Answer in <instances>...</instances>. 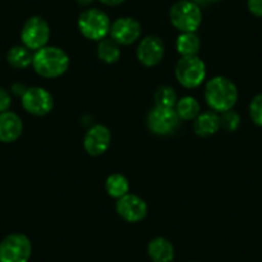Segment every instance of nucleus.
Returning a JSON list of instances; mask_svg holds the SVG:
<instances>
[{
    "mask_svg": "<svg viewBox=\"0 0 262 262\" xmlns=\"http://www.w3.org/2000/svg\"><path fill=\"white\" fill-rule=\"evenodd\" d=\"M205 99L208 107L216 113L233 110L238 102V89L230 79L216 76L205 85Z\"/></svg>",
    "mask_w": 262,
    "mask_h": 262,
    "instance_id": "f257e3e1",
    "label": "nucleus"
},
{
    "mask_svg": "<svg viewBox=\"0 0 262 262\" xmlns=\"http://www.w3.org/2000/svg\"><path fill=\"white\" fill-rule=\"evenodd\" d=\"M32 67L35 72L45 79H57L66 74L70 67V57L58 47H47L34 52Z\"/></svg>",
    "mask_w": 262,
    "mask_h": 262,
    "instance_id": "f03ea898",
    "label": "nucleus"
},
{
    "mask_svg": "<svg viewBox=\"0 0 262 262\" xmlns=\"http://www.w3.org/2000/svg\"><path fill=\"white\" fill-rule=\"evenodd\" d=\"M111 19L105 12L98 8H89L82 12L77 19V26L82 36L93 41H100L110 35Z\"/></svg>",
    "mask_w": 262,
    "mask_h": 262,
    "instance_id": "7ed1b4c3",
    "label": "nucleus"
},
{
    "mask_svg": "<svg viewBox=\"0 0 262 262\" xmlns=\"http://www.w3.org/2000/svg\"><path fill=\"white\" fill-rule=\"evenodd\" d=\"M170 21L180 32H195L202 24V11L194 2L179 0L171 7Z\"/></svg>",
    "mask_w": 262,
    "mask_h": 262,
    "instance_id": "20e7f679",
    "label": "nucleus"
},
{
    "mask_svg": "<svg viewBox=\"0 0 262 262\" xmlns=\"http://www.w3.org/2000/svg\"><path fill=\"white\" fill-rule=\"evenodd\" d=\"M206 64L200 57H181L175 67L176 80L181 86L194 89L203 84L206 80Z\"/></svg>",
    "mask_w": 262,
    "mask_h": 262,
    "instance_id": "39448f33",
    "label": "nucleus"
},
{
    "mask_svg": "<svg viewBox=\"0 0 262 262\" xmlns=\"http://www.w3.org/2000/svg\"><path fill=\"white\" fill-rule=\"evenodd\" d=\"M31 253V241L25 234H9L0 242V262H29Z\"/></svg>",
    "mask_w": 262,
    "mask_h": 262,
    "instance_id": "423d86ee",
    "label": "nucleus"
},
{
    "mask_svg": "<svg viewBox=\"0 0 262 262\" xmlns=\"http://www.w3.org/2000/svg\"><path fill=\"white\" fill-rule=\"evenodd\" d=\"M50 39L49 24L42 17H30L21 30L22 45L32 52L47 47Z\"/></svg>",
    "mask_w": 262,
    "mask_h": 262,
    "instance_id": "0eeeda50",
    "label": "nucleus"
},
{
    "mask_svg": "<svg viewBox=\"0 0 262 262\" xmlns=\"http://www.w3.org/2000/svg\"><path fill=\"white\" fill-rule=\"evenodd\" d=\"M180 117L176 113L175 108L155 107L149 111L147 116V126L153 134L165 135L172 134L179 127Z\"/></svg>",
    "mask_w": 262,
    "mask_h": 262,
    "instance_id": "6e6552de",
    "label": "nucleus"
},
{
    "mask_svg": "<svg viewBox=\"0 0 262 262\" xmlns=\"http://www.w3.org/2000/svg\"><path fill=\"white\" fill-rule=\"evenodd\" d=\"M22 107L26 112L34 116H45L53 110L54 99L53 95L45 88L32 86L27 88L21 97Z\"/></svg>",
    "mask_w": 262,
    "mask_h": 262,
    "instance_id": "1a4fd4ad",
    "label": "nucleus"
},
{
    "mask_svg": "<svg viewBox=\"0 0 262 262\" xmlns=\"http://www.w3.org/2000/svg\"><path fill=\"white\" fill-rule=\"evenodd\" d=\"M116 211L127 223H140L147 217L148 206L139 195L127 193L117 200Z\"/></svg>",
    "mask_w": 262,
    "mask_h": 262,
    "instance_id": "9d476101",
    "label": "nucleus"
},
{
    "mask_svg": "<svg viewBox=\"0 0 262 262\" xmlns=\"http://www.w3.org/2000/svg\"><path fill=\"white\" fill-rule=\"evenodd\" d=\"M142 25L133 17H120L111 25L110 35L118 45H131L142 36Z\"/></svg>",
    "mask_w": 262,
    "mask_h": 262,
    "instance_id": "9b49d317",
    "label": "nucleus"
},
{
    "mask_svg": "<svg viewBox=\"0 0 262 262\" xmlns=\"http://www.w3.org/2000/svg\"><path fill=\"white\" fill-rule=\"evenodd\" d=\"M111 140H112V135H111L110 128L107 126L97 123L92 126L85 134L84 149L86 150L88 155L98 157L107 152L111 145Z\"/></svg>",
    "mask_w": 262,
    "mask_h": 262,
    "instance_id": "f8f14e48",
    "label": "nucleus"
},
{
    "mask_svg": "<svg viewBox=\"0 0 262 262\" xmlns=\"http://www.w3.org/2000/svg\"><path fill=\"white\" fill-rule=\"evenodd\" d=\"M165 55V44L162 39H160L156 35H149L144 37L139 42L137 49V57L142 64L145 67H155Z\"/></svg>",
    "mask_w": 262,
    "mask_h": 262,
    "instance_id": "ddd939ff",
    "label": "nucleus"
},
{
    "mask_svg": "<svg viewBox=\"0 0 262 262\" xmlns=\"http://www.w3.org/2000/svg\"><path fill=\"white\" fill-rule=\"evenodd\" d=\"M24 131V122L17 113L12 111L0 113V142L14 143L19 139Z\"/></svg>",
    "mask_w": 262,
    "mask_h": 262,
    "instance_id": "4468645a",
    "label": "nucleus"
},
{
    "mask_svg": "<svg viewBox=\"0 0 262 262\" xmlns=\"http://www.w3.org/2000/svg\"><path fill=\"white\" fill-rule=\"evenodd\" d=\"M193 128L194 133L198 137H211V135L216 134L221 128L220 116H219V113L213 112V111L200 113V115L196 116L195 120H194Z\"/></svg>",
    "mask_w": 262,
    "mask_h": 262,
    "instance_id": "2eb2a0df",
    "label": "nucleus"
},
{
    "mask_svg": "<svg viewBox=\"0 0 262 262\" xmlns=\"http://www.w3.org/2000/svg\"><path fill=\"white\" fill-rule=\"evenodd\" d=\"M148 256L152 262H172L175 257V248L168 239L157 236L148 244Z\"/></svg>",
    "mask_w": 262,
    "mask_h": 262,
    "instance_id": "dca6fc26",
    "label": "nucleus"
},
{
    "mask_svg": "<svg viewBox=\"0 0 262 262\" xmlns=\"http://www.w3.org/2000/svg\"><path fill=\"white\" fill-rule=\"evenodd\" d=\"M201 48L200 36L195 32H181L176 40V49L181 57H193Z\"/></svg>",
    "mask_w": 262,
    "mask_h": 262,
    "instance_id": "f3484780",
    "label": "nucleus"
},
{
    "mask_svg": "<svg viewBox=\"0 0 262 262\" xmlns=\"http://www.w3.org/2000/svg\"><path fill=\"white\" fill-rule=\"evenodd\" d=\"M32 58L34 53L25 45H16L7 53V60L9 64L18 70L27 69L29 66H32Z\"/></svg>",
    "mask_w": 262,
    "mask_h": 262,
    "instance_id": "a211bd4d",
    "label": "nucleus"
},
{
    "mask_svg": "<svg viewBox=\"0 0 262 262\" xmlns=\"http://www.w3.org/2000/svg\"><path fill=\"white\" fill-rule=\"evenodd\" d=\"M175 111L179 117H180V120L191 121L195 120L196 116L201 113V104L194 97L186 95V97L178 99Z\"/></svg>",
    "mask_w": 262,
    "mask_h": 262,
    "instance_id": "6ab92c4d",
    "label": "nucleus"
},
{
    "mask_svg": "<svg viewBox=\"0 0 262 262\" xmlns=\"http://www.w3.org/2000/svg\"><path fill=\"white\" fill-rule=\"evenodd\" d=\"M121 45H118L112 37H105V39L100 40L98 44L97 54L102 62L108 63V64H113L117 62L121 57Z\"/></svg>",
    "mask_w": 262,
    "mask_h": 262,
    "instance_id": "aec40b11",
    "label": "nucleus"
},
{
    "mask_svg": "<svg viewBox=\"0 0 262 262\" xmlns=\"http://www.w3.org/2000/svg\"><path fill=\"white\" fill-rule=\"evenodd\" d=\"M128 189H130L128 180L122 173H112L105 180V190H107L108 195L116 198V200L127 194Z\"/></svg>",
    "mask_w": 262,
    "mask_h": 262,
    "instance_id": "412c9836",
    "label": "nucleus"
},
{
    "mask_svg": "<svg viewBox=\"0 0 262 262\" xmlns=\"http://www.w3.org/2000/svg\"><path fill=\"white\" fill-rule=\"evenodd\" d=\"M178 103V95L173 88L168 85H161L155 93V107L175 108Z\"/></svg>",
    "mask_w": 262,
    "mask_h": 262,
    "instance_id": "4be33fe9",
    "label": "nucleus"
},
{
    "mask_svg": "<svg viewBox=\"0 0 262 262\" xmlns=\"http://www.w3.org/2000/svg\"><path fill=\"white\" fill-rule=\"evenodd\" d=\"M221 128L226 131H235L241 125V116L233 110H229L226 112H223L220 116Z\"/></svg>",
    "mask_w": 262,
    "mask_h": 262,
    "instance_id": "5701e85b",
    "label": "nucleus"
},
{
    "mask_svg": "<svg viewBox=\"0 0 262 262\" xmlns=\"http://www.w3.org/2000/svg\"><path fill=\"white\" fill-rule=\"evenodd\" d=\"M249 116L257 126L262 127V94L256 95L249 104Z\"/></svg>",
    "mask_w": 262,
    "mask_h": 262,
    "instance_id": "b1692460",
    "label": "nucleus"
},
{
    "mask_svg": "<svg viewBox=\"0 0 262 262\" xmlns=\"http://www.w3.org/2000/svg\"><path fill=\"white\" fill-rule=\"evenodd\" d=\"M12 105L11 93L4 88H0V113L9 111Z\"/></svg>",
    "mask_w": 262,
    "mask_h": 262,
    "instance_id": "393cba45",
    "label": "nucleus"
},
{
    "mask_svg": "<svg viewBox=\"0 0 262 262\" xmlns=\"http://www.w3.org/2000/svg\"><path fill=\"white\" fill-rule=\"evenodd\" d=\"M247 7L253 16L262 18V0H248Z\"/></svg>",
    "mask_w": 262,
    "mask_h": 262,
    "instance_id": "a878e982",
    "label": "nucleus"
},
{
    "mask_svg": "<svg viewBox=\"0 0 262 262\" xmlns=\"http://www.w3.org/2000/svg\"><path fill=\"white\" fill-rule=\"evenodd\" d=\"M26 90L27 88L25 86L24 84H19V82H16V84H13V86H12V93H14L16 95H19V97H22Z\"/></svg>",
    "mask_w": 262,
    "mask_h": 262,
    "instance_id": "bb28decb",
    "label": "nucleus"
},
{
    "mask_svg": "<svg viewBox=\"0 0 262 262\" xmlns=\"http://www.w3.org/2000/svg\"><path fill=\"white\" fill-rule=\"evenodd\" d=\"M99 2L102 4H104V6L116 7V6H121L122 3H125L126 0H99Z\"/></svg>",
    "mask_w": 262,
    "mask_h": 262,
    "instance_id": "cd10ccee",
    "label": "nucleus"
},
{
    "mask_svg": "<svg viewBox=\"0 0 262 262\" xmlns=\"http://www.w3.org/2000/svg\"><path fill=\"white\" fill-rule=\"evenodd\" d=\"M94 0H77V3L80 4V6H88V4L93 3Z\"/></svg>",
    "mask_w": 262,
    "mask_h": 262,
    "instance_id": "c85d7f7f",
    "label": "nucleus"
},
{
    "mask_svg": "<svg viewBox=\"0 0 262 262\" xmlns=\"http://www.w3.org/2000/svg\"><path fill=\"white\" fill-rule=\"evenodd\" d=\"M206 2H210V3H219L221 0H206Z\"/></svg>",
    "mask_w": 262,
    "mask_h": 262,
    "instance_id": "c756f323",
    "label": "nucleus"
}]
</instances>
